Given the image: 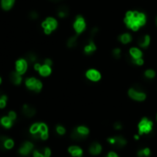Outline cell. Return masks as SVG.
Returning a JSON list of instances; mask_svg holds the SVG:
<instances>
[{"label": "cell", "mask_w": 157, "mask_h": 157, "mask_svg": "<svg viewBox=\"0 0 157 157\" xmlns=\"http://www.w3.org/2000/svg\"><path fill=\"white\" fill-rule=\"evenodd\" d=\"M57 15L59 19H66L68 17L69 15V11L68 7L66 6H60L57 9Z\"/></svg>", "instance_id": "obj_20"}, {"label": "cell", "mask_w": 157, "mask_h": 157, "mask_svg": "<svg viewBox=\"0 0 157 157\" xmlns=\"http://www.w3.org/2000/svg\"><path fill=\"white\" fill-rule=\"evenodd\" d=\"M13 146H14V140L12 139H10V138H8V137H7V138L5 139V140H4V147H5V149L9 150V149L13 148Z\"/></svg>", "instance_id": "obj_31"}, {"label": "cell", "mask_w": 157, "mask_h": 157, "mask_svg": "<svg viewBox=\"0 0 157 157\" xmlns=\"http://www.w3.org/2000/svg\"><path fill=\"white\" fill-rule=\"evenodd\" d=\"M51 1H55H55H60V0H51Z\"/></svg>", "instance_id": "obj_41"}, {"label": "cell", "mask_w": 157, "mask_h": 157, "mask_svg": "<svg viewBox=\"0 0 157 157\" xmlns=\"http://www.w3.org/2000/svg\"><path fill=\"white\" fill-rule=\"evenodd\" d=\"M29 65L30 63L28 62V60L26 58L19 57L14 63V70L21 75H25L28 71Z\"/></svg>", "instance_id": "obj_9"}, {"label": "cell", "mask_w": 157, "mask_h": 157, "mask_svg": "<svg viewBox=\"0 0 157 157\" xmlns=\"http://www.w3.org/2000/svg\"><path fill=\"white\" fill-rule=\"evenodd\" d=\"M2 83H3V79H2L1 76H0V86L2 85Z\"/></svg>", "instance_id": "obj_38"}, {"label": "cell", "mask_w": 157, "mask_h": 157, "mask_svg": "<svg viewBox=\"0 0 157 157\" xmlns=\"http://www.w3.org/2000/svg\"><path fill=\"white\" fill-rule=\"evenodd\" d=\"M114 129H116V130H119L122 129V123H120V122H116L114 124Z\"/></svg>", "instance_id": "obj_36"}, {"label": "cell", "mask_w": 157, "mask_h": 157, "mask_svg": "<svg viewBox=\"0 0 157 157\" xmlns=\"http://www.w3.org/2000/svg\"><path fill=\"white\" fill-rule=\"evenodd\" d=\"M151 42V35L148 33H144L138 38L137 44H138V46L140 47L141 49H147L150 46Z\"/></svg>", "instance_id": "obj_12"}, {"label": "cell", "mask_w": 157, "mask_h": 157, "mask_svg": "<svg viewBox=\"0 0 157 157\" xmlns=\"http://www.w3.org/2000/svg\"><path fill=\"white\" fill-rule=\"evenodd\" d=\"M151 154V150L149 148H144V149H141L138 151V155L139 157H149Z\"/></svg>", "instance_id": "obj_32"}, {"label": "cell", "mask_w": 157, "mask_h": 157, "mask_svg": "<svg viewBox=\"0 0 157 157\" xmlns=\"http://www.w3.org/2000/svg\"><path fill=\"white\" fill-rule=\"evenodd\" d=\"M96 50H97V45H96L94 42V38L90 37L83 47V53L86 55H93Z\"/></svg>", "instance_id": "obj_11"}, {"label": "cell", "mask_w": 157, "mask_h": 157, "mask_svg": "<svg viewBox=\"0 0 157 157\" xmlns=\"http://www.w3.org/2000/svg\"><path fill=\"white\" fill-rule=\"evenodd\" d=\"M55 130H57V134H59V135H64L66 133V129L61 125H57V128H55Z\"/></svg>", "instance_id": "obj_34"}, {"label": "cell", "mask_w": 157, "mask_h": 157, "mask_svg": "<svg viewBox=\"0 0 157 157\" xmlns=\"http://www.w3.org/2000/svg\"><path fill=\"white\" fill-rule=\"evenodd\" d=\"M25 58H26L28 60V62L30 64H34L36 63L37 61H39L38 60V55H36V53L34 52H29L26 54V55H25Z\"/></svg>", "instance_id": "obj_26"}, {"label": "cell", "mask_w": 157, "mask_h": 157, "mask_svg": "<svg viewBox=\"0 0 157 157\" xmlns=\"http://www.w3.org/2000/svg\"><path fill=\"white\" fill-rule=\"evenodd\" d=\"M24 85L30 92L34 93H39L42 92L44 84L43 82L40 79L31 76V77H27L24 80Z\"/></svg>", "instance_id": "obj_3"}, {"label": "cell", "mask_w": 157, "mask_h": 157, "mask_svg": "<svg viewBox=\"0 0 157 157\" xmlns=\"http://www.w3.org/2000/svg\"><path fill=\"white\" fill-rule=\"evenodd\" d=\"M30 133L34 140L41 139L43 140H45L48 138V127L45 123H34L30 128Z\"/></svg>", "instance_id": "obj_2"}, {"label": "cell", "mask_w": 157, "mask_h": 157, "mask_svg": "<svg viewBox=\"0 0 157 157\" xmlns=\"http://www.w3.org/2000/svg\"><path fill=\"white\" fill-rule=\"evenodd\" d=\"M155 25H156V27H157V16L155 18Z\"/></svg>", "instance_id": "obj_39"}, {"label": "cell", "mask_w": 157, "mask_h": 157, "mask_svg": "<svg viewBox=\"0 0 157 157\" xmlns=\"http://www.w3.org/2000/svg\"><path fill=\"white\" fill-rule=\"evenodd\" d=\"M68 153L73 157H82V150L79 146H70L68 148Z\"/></svg>", "instance_id": "obj_22"}, {"label": "cell", "mask_w": 157, "mask_h": 157, "mask_svg": "<svg viewBox=\"0 0 157 157\" xmlns=\"http://www.w3.org/2000/svg\"><path fill=\"white\" fill-rule=\"evenodd\" d=\"M89 151L90 154L93 155H98L101 154V151H102V145L98 142H93L90 146Z\"/></svg>", "instance_id": "obj_21"}, {"label": "cell", "mask_w": 157, "mask_h": 157, "mask_svg": "<svg viewBox=\"0 0 157 157\" xmlns=\"http://www.w3.org/2000/svg\"><path fill=\"white\" fill-rule=\"evenodd\" d=\"M41 27L45 35H50L58 28V21L55 17L48 16L42 21Z\"/></svg>", "instance_id": "obj_4"}, {"label": "cell", "mask_w": 157, "mask_h": 157, "mask_svg": "<svg viewBox=\"0 0 157 157\" xmlns=\"http://www.w3.org/2000/svg\"><path fill=\"white\" fill-rule=\"evenodd\" d=\"M112 57L116 60H118V59H120L121 57H122V50H121V48L115 47L112 50Z\"/></svg>", "instance_id": "obj_29"}, {"label": "cell", "mask_w": 157, "mask_h": 157, "mask_svg": "<svg viewBox=\"0 0 157 157\" xmlns=\"http://www.w3.org/2000/svg\"><path fill=\"white\" fill-rule=\"evenodd\" d=\"M33 150V144L31 141H24L22 145L21 146V148L19 149V154H21L23 156H27L30 154V153Z\"/></svg>", "instance_id": "obj_15"}, {"label": "cell", "mask_w": 157, "mask_h": 157, "mask_svg": "<svg viewBox=\"0 0 157 157\" xmlns=\"http://www.w3.org/2000/svg\"><path fill=\"white\" fill-rule=\"evenodd\" d=\"M85 77L92 82H98L102 79V73L96 68H89L86 70Z\"/></svg>", "instance_id": "obj_10"}, {"label": "cell", "mask_w": 157, "mask_h": 157, "mask_svg": "<svg viewBox=\"0 0 157 157\" xmlns=\"http://www.w3.org/2000/svg\"><path fill=\"white\" fill-rule=\"evenodd\" d=\"M8 97L7 94L3 93L2 92H0V109H3L7 106Z\"/></svg>", "instance_id": "obj_27"}, {"label": "cell", "mask_w": 157, "mask_h": 157, "mask_svg": "<svg viewBox=\"0 0 157 157\" xmlns=\"http://www.w3.org/2000/svg\"><path fill=\"white\" fill-rule=\"evenodd\" d=\"M135 139H136V140H139V136L136 135V136H135Z\"/></svg>", "instance_id": "obj_40"}, {"label": "cell", "mask_w": 157, "mask_h": 157, "mask_svg": "<svg viewBox=\"0 0 157 157\" xmlns=\"http://www.w3.org/2000/svg\"><path fill=\"white\" fill-rule=\"evenodd\" d=\"M21 112L25 116H26V118H31L35 114H36V109H35L31 104H23L22 108H21Z\"/></svg>", "instance_id": "obj_16"}, {"label": "cell", "mask_w": 157, "mask_h": 157, "mask_svg": "<svg viewBox=\"0 0 157 157\" xmlns=\"http://www.w3.org/2000/svg\"><path fill=\"white\" fill-rule=\"evenodd\" d=\"M29 19H32V21H36V19H39V13L36 10H32L29 13Z\"/></svg>", "instance_id": "obj_33"}, {"label": "cell", "mask_w": 157, "mask_h": 157, "mask_svg": "<svg viewBox=\"0 0 157 157\" xmlns=\"http://www.w3.org/2000/svg\"><path fill=\"white\" fill-rule=\"evenodd\" d=\"M13 122L14 121L9 118L8 116H4L0 118V125L5 129H10L13 126Z\"/></svg>", "instance_id": "obj_23"}, {"label": "cell", "mask_w": 157, "mask_h": 157, "mask_svg": "<svg viewBox=\"0 0 157 157\" xmlns=\"http://www.w3.org/2000/svg\"><path fill=\"white\" fill-rule=\"evenodd\" d=\"M156 120H157V114H156Z\"/></svg>", "instance_id": "obj_42"}, {"label": "cell", "mask_w": 157, "mask_h": 157, "mask_svg": "<svg viewBox=\"0 0 157 157\" xmlns=\"http://www.w3.org/2000/svg\"><path fill=\"white\" fill-rule=\"evenodd\" d=\"M154 129V123L151 119L143 118H141L140 121L138 124V129H139V134L143 135V134H149L151 132V130Z\"/></svg>", "instance_id": "obj_8"}, {"label": "cell", "mask_w": 157, "mask_h": 157, "mask_svg": "<svg viewBox=\"0 0 157 157\" xmlns=\"http://www.w3.org/2000/svg\"><path fill=\"white\" fill-rule=\"evenodd\" d=\"M76 130H77L80 134H82L83 137H85V138L90 133V129L87 128V127H85V126H79V127L76 128Z\"/></svg>", "instance_id": "obj_28"}, {"label": "cell", "mask_w": 157, "mask_h": 157, "mask_svg": "<svg viewBox=\"0 0 157 157\" xmlns=\"http://www.w3.org/2000/svg\"><path fill=\"white\" fill-rule=\"evenodd\" d=\"M8 116H9V118H10L11 120H13V121H15V120L17 119V118H18L17 113L15 112V111H9L8 114Z\"/></svg>", "instance_id": "obj_35"}, {"label": "cell", "mask_w": 157, "mask_h": 157, "mask_svg": "<svg viewBox=\"0 0 157 157\" xmlns=\"http://www.w3.org/2000/svg\"><path fill=\"white\" fill-rule=\"evenodd\" d=\"M148 21L147 14L141 10H128L123 19L126 27L132 32H138L143 28Z\"/></svg>", "instance_id": "obj_1"}, {"label": "cell", "mask_w": 157, "mask_h": 157, "mask_svg": "<svg viewBox=\"0 0 157 157\" xmlns=\"http://www.w3.org/2000/svg\"><path fill=\"white\" fill-rule=\"evenodd\" d=\"M132 40H133V36L131 35V33L128 32L121 33L118 36V41L122 44H129L132 42Z\"/></svg>", "instance_id": "obj_19"}, {"label": "cell", "mask_w": 157, "mask_h": 157, "mask_svg": "<svg viewBox=\"0 0 157 157\" xmlns=\"http://www.w3.org/2000/svg\"><path fill=\"white\" fill-rule=\"evenodd\" d=\"M79 36L80 35L78 34H74L72 36H70L68 40H67V46L68 48H75L78 45V40H79Z\"/></svg>", "instance_id": "obj_24"}, {"label": "cell", "mask_w": 157, "mask_h": 157, "mask_svg": "<svg viewBox=\"0 0 157 157\" xmlns=\"http://www.w3.org/2000/svg\"><path fill=\"white\" fill-rule=\"evenodd\" d=\"M70 137H71V139L74 140H77V141H80V140H82L84 139H86L85 137H83L82 134H80L77 130H76V129L72 131L71 134H70Z\"/></svg>", "instance_id": "obj_30"}, {"label": "cell", "mask_w": 157, "mask_h": 157, "mask_svg": "<svg viewBox=\"0 0 157 157\" xmlns=\"http://www.w3.org/2000/svg\"><path fill=\"white\" fill-rule=\"evenodd\" d=\"M51 156V150L47 147L35 150L33 151V157H50Z\"/></svg>", "instance_id": "obj_18"}, {"label": "cell", "mask_w": 157, "mask_h": 157, "mask_svg": "<svg viewBox=\"0 0 157 157\" xmlns=\"http://www.w3.org/2000/svg\"><path fill=\"white\" fill-rule=\"evenodd\" d=\"M107 140L109 143L116 146V148H123L127 144L126 139L122 136H116V137H112V138H108Z\"/></svg>", "instance_id": "obj_13"}, {"label": "cell", "mask_w": 157, "mask_h": 157, "mask_svg": "<svg viewBox=\"0 0 157 157\" xmlns=\"http://www.w3.org/2000/svg\"><path fill=\"white\" fill-rule=\"evenodd\" d=\"M143 77L146 80H154L156 77V71L154 68H147L143 72Z\"/></svg>", "instance_id": "obj_25"}, {"label": "cell", "mask_w": 157, "mask_h": 157, "mask_svg": "<svg viewBox=\"0 0 157 157\" xmlns=\"http://www.w3.org/2000/svg\"><path fill=\"white\" fill-rule=\"evenodd\" d=\"M16 0H0V8L4 11H9L14 8Z\"/></svg>", "instance_id": "obj_17"}, {"label": "cell", "mask_w": 157, "mask_h": 157, "mask_svg": "<svg viewBox=\"0 0 157 157\" xmlns=\"http://www.w3.org/2000/svg\"><path fill=\"white\" fill-rule=\"evenodd\" d=\"M33 67L34 71L38 72V74L43 78L49 77V76L51 75L52 72H53V68H52L53 66L47 65V64H45L44 62L41 63L40 61H37L36 63H34L33 65Z\"/></svg>", "instance_id": "obj_6"}, {"label": "cell", "mask_w": 157, "mask_h": 157, "mask_svg": "<svg viewBox=\"0 0 157 157\" xmlns=\"http://www.w3.org/2000/svg\"><path fill=\"white\" fill-rule=\"evenodd\" d=\"M9 80L14 86H19L24 82L23 80V75L19 74L14 70L10 74H9Z\"/></svg>", "instance_id": "obj_14"}, {"label": "cell", "mask_w": 157, "mask_h": 157, "mask_svg": "<svg viewBox=\"0 0 157 157\" xmlns=\"http://www.w3.org/2000/svg\"><path fill=\"white\" fill-rule=\"evenodd\" d=\"M72 28L76 34H82L87 29V21L82 15H77L72 23Z\"/></svg>", "instance_id": "obj_7"}, {"label": "cell", "mask_w": 157, "mask_h": 157, "mask_svg": "<svg viewBox=\"0 0 157 157\" xmlns=\"http://www.w3.org/2000/svg\"><path fill=\"white\" fill-rule=\"evenodd\" d=\"M129 97L136 102H143L147 98V93L139 85H134L128 90Z\"/></svg>", "instance_id": "obj_5"}, {"label": "cell", "mask_w": 157, "mask_h": 157, "mask_svg": "<svg viewBox=\"0 0 157 157\" xmlns=\"http://www.w3.org/2000/svg\"><path fill=\"white\" fill-rule=\"evenodd\" d=\"M106 157H119V156L116 153H114V151H110V153H108V154L106 155Z\"/></svg>", "instance_id": "obj_37"}]
</instances>
